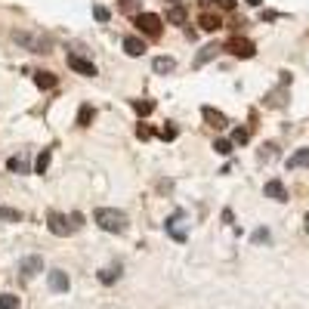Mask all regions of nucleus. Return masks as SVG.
I'll list each match as a JSON object with an SVG mask.
<instances>
[{"label": "nucleus", "mask_w": 309, "mask_h": 309, "mask_svg": "<svg viewBox=\"0 0 309 309\" xmlns=\"http://www.w3.org/2000/svg\"><path fill=\"white\" fill-rule=\"evenodd\" d=\"M96 226L105 229V232H114V235H121V232H127V213L124 210H114V207H99L93 213Z\"/></svg>", "instance_id": "1"}, {"label": "nucleus", "mask_w": 309, "mask_h": 309, "mask_svg": "<svg viewBox=\"0 0 309 309\" xmlns=\"http://www.w3.org/2000/svg\"><path fill=\"white\" fill-rule=\"evenodd\" d=\"M13 37H16V44H22V47H25V50H31V53H50V50H53V41H50V37H44V34L16 31Z\"/></svg>", "instance_id": "2"}, {"label": "nucleus", "mask_w": 309, "mask_h": 309, "mask_svg": "<svg viewBox=\"0 0 309 309\" xmlns=\"http://www.w3.org/2000/svg\"><path fill=\"white\" fill-rule=\"evenodd\" d=\"M136 28L148 37H158L161 34V16H154V13H139L136 16Z\"/></svg>", "instance_id": "3"}, {"label": "nucleus", "mask_w": 309, "mask_h": 309, "mask_svg": "<svg viewBox=\"0 0 309 309\" xmlns=\"http://www.w3.org/2000/svg\"><path fill=\"white\" fill-rule=\"evenodd\" d=\"M226 50H229L232 56H238V59H251V56L257 53L254 41H248V37H232V41L226 44Z\"/></svg>", "instance_id": "4"}, {"label": "nucleus", "mask_w": 309, "mask_h": 309, "mask_svg": "<svg viewBox=\"0 0 309 309\" xmlns=\"http://www.w3.org/2000/svg\"><path fill=\"white\" fill-rule=\"evenodd\" d=\"M47 226H50L53 235H59V238H65L68 232H74L71 223H68V217H62L59 210H50V213H47Z\"/></svg>", "instance_id": "5"}, {"label": "nucleus", "mask_w": 309, "mask_h": 309, "mask_svg": "<svg viewBox=\"0 0 309 309\" xmlns=\"http://www.w3.org/2000/svg\"><path fill=\"white\" fill-rule=\"evenodd\" d=\"M68 68L77 71V74H84V77H96V74H99L93 62H87L84 56H74V53H68Z\"/></svg>", "instance_id": "6"}, {"label": "nucleus", "mask_w": 309, "mask_h": 309, "mask_svg": "<svg viewBox=\"0 0 309 309\" xmlns=\"http://www.w3.org/2000/svg\"><path fill=\"white\" fill-rule=\"evenodd\" d=\"M19 272H22V279H34L37 272H44V257H25V260H19Z\"/></svg>", "instance_id": "7"}, {"label": "nucleus", "mask_w": 309, "mask_h": 309, "mask_svg": "<svg viewBox=\"0 0 309 309\" xmlns=\"http://www.w3.org/2000/svg\"><path fill=\"white\" fill-rule=\"evenodd\" d=\"M201 118H204L210 127H217V130H223V127L229 124V121H226V114H223V111H217L213 105H204V108H201Z\"/></svg>", "instance_id": "8"}, {"label": "nucleus", "mask_w": 309, "mask_h": 309, "mask_svg": "<svg viewBox=\"0 0 309 309\" xmlns=\"http://www.w3.org/2000/svg\"><path fill=\"white\" fill-rule=\"evenodd\" d=\"M263 192H266V198H272V201H288V189H285L282 179H269Z\"/></svg>", "instance_id": "9"}, {"label": "nucleus", "mask_w": 309, "mask_h": 309, "mask_svg": "<svg viewBox=\"0 0 309 309\" xmlns=\"http://www.w3.org/2000/svg\"><path fill=\"white\" fill-rule=\"evenodd\" d=\"M47 282H50V291H56V294L68 291V272H62V269H53V272L47 275Z\"/></svg>", "instance_id": "10"}, {"label": "nucleus", "mask_w": 309, "mask_h": 309, "mask_svg": "<svg viewBox=\"0 0 309 309\" xmlns=\"http://www.w3.org/2000/svg\"><path fill=\"white\" fill-rule=\"evenodd\" d=\"M56 81H59V77H56L53 71H34V84L41 87V90H53Z\"/></svg>", "instance_id": "11"}, {"label": "nucleus", "mask_w": 309, "mask_h": 309, "mask_svg": "<svg viewBox=\"0 0 309 309\" xmlns=\"http://www.w3.org/2000/svg\"><path fill=\"white\" fill-rule=\"evenodd\" d=\"M198 25H201L204 31H220V28H223V19H220L217 13H204V16L198 19Z\"/></svg>", "instance_id": "12"}, {"label": "nucleus", "mask_w": 309, "mask_h": 309, "mask_svg": "<svg viewBox=\"0 0 309 309\" xmlns=\"http://www.w3.org/2000/svg\"><path fill=\"white\" fill-rule=\"evenodd\" d=\"M124 53L127 56H142L145 53V44L139 41V37H124Z\"/></svg>", "instance_id": "13"}, {"label": "nucleus", "mask_w": 309, "mask_h": 309, "mask_svg": "<svg viewBox=\"0 0 309 309\" xmlns=\"http://www.w3.org/2000/svg\"><path fill=\"white\" fill-rule=\"evenodd\" d=\"M179 223H182V213H173V217L167 220V232H170L176 241H186V232L179 229Z\"/></svg>", "instance_id": "14"}, {"label": "nucleus", "mask_w": 309, "mask_h": 309, "mask_svg": "<svg viewBox=\"0 0 309 309\" xmlns=\"http://www.w3.org/2000/svg\"><path fill=\"white\" fill-rule=\"evenodd\" d=\"M151 68L158 71V74H167V71H173V68H176V59H173V56H158V59L151 62Z\"/></svg>", "instance_id": "15"}, {"label": "nucleus", "mask_w": 309, "mask_h": 309, "mask_svg": "<svg viewBox=\"0 0 309 309\" xmlns=\"http://www.w3.org/2000/svg\"><path fill=\"white\" fill-rule=\"evenodd\" d=\"M288 167H291V170H294V167H309V148L294 151L291 158H288Z\"/></svg>", "instance_id": "16"}, {"label": "nucleus", "mask_w": 309, "mask_h": 309, "mask_svg": "<svg viewBox=\"0 0 309 309\" xmlns=\"http://www.w3.org/2000/svg\"><path fill=\"white\" fill-rule=\"evenodd\" d=\"M7 167L13 170V173H28L31 167H28V158H25V154H13V158L7 161Z\"/></svg>", "instance_id": "17"}, {"label": "nucleus", "mask_w": 309, "mask_h": 309, "mask_svg": "<svg viewBox=\"0 0 309 309\" xmlns=\"http://www.w3.org/2000/svg\"><path fill=\"white\" fill-rule=\"evenodd\" d=\"M167 22H170V25H186V10H182V4H173V7L167 10Z\"/></svg>", "instance_id": "18"}, {"label": "nucleus", "mask_w": 309, "mask_h": 309, "mask_svg": "<svg viewBox=\"0 0 309 309\" xmlns=\"http://www.w3.org/2000/svg\"><path fill=\"white\" fill-rule=\"evenodd\" d=\"M50 158H53V151H50V148H44L41 154H37V161H34V173H41V176H44V173H47V167H50Z\"/></svg>", "instance_id": "19"}, {"label": "nucleus", "mask_w": 309, "mask_h": 309, "mask_svg": "<svg viewBox=\"0 0 309 309\" xmlns=\"http://www.w3.org/2000/svg\"><path fill=\"white\" fill-rule=\"evenodd\" d=\"M118 275H121V266H108V269H102V272H99V282L102 285H114V282H118Z\"/></svg>", "instance_id": "20"}, {"label": "nucleus", "mask_w": 309, "mask_h": 309, "mask_svg": "<svg viewBox=\"0 0 309 309\" xmlns=\"http://www.w3.org/2000/svg\"><path fill=\"white\" fill-rule=\"evenodd\" d=\"M93 105H81V111H77V124H81V127H87L90 121H93Z\"/></svg>", "instance_id": "21"}, {"label": "nucleus", "mask_w": 309, "mask_h": 309, "mask_svg": "<svg viewBox=\"0 0 309 309\" xmlns=\"http://www.w3.org/2000/svg\"><path fill=\"white\" fill-rule=\"evenodd\" d=\"M217 50H220V47H217V44H210V47H204V50H201V53H198V59H195V65H198V68H201V65H204V62H207V59H213V56H217Z\"/></svg>", "instance_id": "22"}, {"label": "nucleus", "mask_w": 309, "mask_h": 309, "mask_svg": "<svg viewBox=\"0 0 309 309\" xmlns=\"http://www.w3.org/2000/svg\"><path fill=\"white\" fill-rule=\"evenodd\" d=\"M133 108H136V114H151L154 111V102L151 99H133Z\"/></svg>", "instance_id": "23"}, {"label": "nucleus", "mask_w": 309, "mask_h": 309, "mask_svg": "<svg viewBox=\"0 0 309 309\" xmlns=\"http://www.w3.org/2000/svg\"><path fill=\"white\" fill-rule=\"evenodd\" d=\"M251 139V130L248 127H238V130H232V145H244Z\"/></svg>", "instance_id": "24"}, {"label": "nucleus", "mask_w": 309, "mask_h": 309, "mask_svg": "<svg viewBox=\"0 0 309 309\" xmlns=\"http://www.w3.org/2000/svg\"><path fill=\"white\" fill-rule=\"evenodd\" d=\"M118 7H121L127 16H139V0H118Z\"/></svg>", "instance_id": "25"}, {"label": "nucleus", "mask_w": 309, "mask_h": 309, "mask_svg": "<svg viewBox=\"0 0 309 309\" xmlns=\"http://www.w3.org/2000/svg\"><path fill=\"white\" fill-rule=\"evenodd\" d=\"M0 309H19V297L16 294H0Z\"/></svg>", "instance_id": "26"}, {"label": "nucleus", "mask_w": 309, "mask_h": 309, "mask_svg": "<svg viewBox=\"0 0 309 309\" xmlns=\"http://www.w3.org/2000/svg\"><path fill=\"white\" fill-rule=\"evenodd\" d=\"M0 220H4V223H19V220H22V213H19V210H13V207H0Z\"/></svg>", "instance_id": "27"}, {"label": "nucleus", "mask_w": 309, "mask_h": 309, "mask_svg": "<svg viewBox=\"0 0 309 309\" xmlns=\"http://www.w3.org/2000/svg\"><path fill=\"white\" fill-rule=\"evenodd\" d=\"M176 136H179V130H176L173 124H164V127H161V139H164V142H173Z\"/></svg>", "instance_id": "28"}, {"label": "nucleus", "mask_w": 309, "mask_h": 309, "mask_svg": "<svg viewBox=\"0 0 309 309\" xmlns=\"http://www.w3.org/2000/svg\"><path fill=\"white\" fill-rule=\"evenodd\" d=\"M213 151L217 154H232V139H217L213 142Z\"/></svg>", "instance_id": "29"}, {"label": "nucleus", "mask_w": 309, "mask_h": 309, "mask_svg": "<svg viewBox=\"0 0 309 309\" xmlns=\"http://www.w3.org/2000/svg\"><path fill=\"white\" fill-rule=\"evenodd\" d=\"M93 16H96V19H99V22H108V19H111V13H108V10H105V7H99V4H96V7H93Z\"/></svg>", "instance_id": "30"}, {"label": "nucleus", "mask_w": 309, "mask_h": 309, "mask_svg": "<svg viewBox=\"0 0 309 309\" xmlns=\"http://www.w3.org/2000/svg\"><path fill=\"white\" fill-rule=\"evenodd\" d=\"M260 158H263V161L275 158V145H272V142H269V145H263V148H260Z\"/></svg>", "instance_id": "31"}, {"label": "nucleus", "mask_w": 309, "mask_h": 309, "mask_svg": "<svg viewBox=\"0 0 309 309\" xmlns=\"http://www.w3.org/2000/svg\"><path fill=\"white\" fill-rule=\"evenodd\" d=\"M136 136H139V139H151V136H154V130H151V127H145V124H139V127H136Z\"/></svg>", "instance_id": "32"}, {"label": "nucleus", "mask_w": 309, "mask_h": 309, "mask_svg": "<svg viewBox=\"0 0 309 309\" xmlns=\"http://www.w3.org/2000/svg\"><path fill=\"white\" fill-rule=\"evenodd\" d=\"M81 226H84V213H71V229L77 232Z\"/></svg>", "instance_id": "33"}, {"label": "nucleus", "mask_w": 309, "mask_h": 309, "mask_svg": "<svg viewBox=\"0 0 309 309\" xmlns=\"http://www.w3.org/2000/svg\"><path fill=\"white\" fill-rule=\"evenodd\" d=\"M254 241H269V232H266V229H257V232H254Z\"/></svg>", "instance_id": "34"}, {"label": "nucleus", "mask_w": 309, "mask_h": 309, "mask_svg": "<svg viewBox=\"0 0 309 309\" xmlns=\"http://www.w3.org/2000/svg\"><path fill=\"white\" fill-rule=\"evenodd\" d=\"M220 10H235V0H217Z\"/></svg>", "instance_id": "35"}, {"label": "nucleus", "mask_w": 309, "mask_h": 309, "mask_svg": "<svg viewBox=\"0 0 309 309\" xmlns=\"http://www.w3.org/2000/svg\"><path fill=\"white\" fill-rule=\"evenodd\" d=\"M244 4H251V7H260V4H263V0H244Z\"/></svg>", "instance_id": "36"}, {"label": "nucleus", "mask_w": 309, "mask_h": 309, "mask_svg": "<svg viewBox=\"0 0 309 309\" xmlns=\"http://www.w3.org/2000/svg\"><path fill=\"white\" fill-rule=\"evenodd\" d=\"M306 235H309V213H306Z\"/></svg>", "instance_id": "37"}, {"label": "nucleus", "mask_w": 309, "mask_h": 309, "mask_svg": "<svg viewBox=\"0 0 309 309\" xmlns=\"http://www.w3.org/2000/svg\"><path fill=\"white\" fill-rule=\"evenodd\" d=\"M170 4H179V0H170Z\"/></svg>", "instance_id": "38"}]
</instances>
